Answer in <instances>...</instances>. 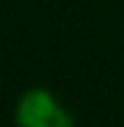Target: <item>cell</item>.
I'll list each match as a JSON object with an SVG mask.
<instances>
[{
  "label": "cell",
  "mask_w": 124,
  "mask_h": 127,
  "mask_svg": "<svg viewBox=\"0 0 124 127\" xmlns=\"http://www.w3.org/2000/svg\"><path fill=\"white\" fill-rule=\"evenodd\" d=\"M16 116L22 127H73L70 116L51 100L49 92H30L19 103Z\"/></svg>",
  "instance_id": "obj_1"
}]
</instances>
